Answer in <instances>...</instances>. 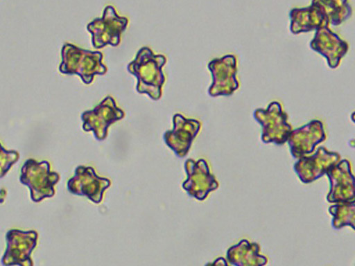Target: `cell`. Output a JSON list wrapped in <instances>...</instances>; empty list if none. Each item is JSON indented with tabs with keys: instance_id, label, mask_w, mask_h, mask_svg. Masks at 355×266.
Listing matches in <instances>:
<instances>
[{
	"instance_id": "cell-17",
	"label": "cell",
	"mask_w": 355,
	"mask_h": 266,
	"mask_svg": "<svg viewBox=\"0 0 355 266\" xmlns=\"http://www.w3.org/2000/svg\"><path fill=\"white\" fill-rule=\"evenodd\" d=\"M260 246L243 239L231 246L226 253V260L234 266H264L268 258L259 254Z\"/></svg>"
},
{
	"instance_id": "cell-9",
	"label": "cell",
	"mask_w": 355,
	"mask_h": 266,
	"mask_svg": "<svg viewBox=\"0 0 355 266\" xmlns=\"http://www.w3.org/2000/svg\"><path fill=\"white\" fill-rule=\"evenodd\" d=\"M340 160L338 152L319 147L315 154L304 156L294 163L293 169L299 179L304 184L311 183L326 174L327 171Z\"/></svg>"
},
{
	"instance_id": "cell-6",
	"label": "cell",
	"mask_w": 355,
	"mask_h": 266,
	"mask_svg": "<svg viewBox=\"0 0 355 266\" xmlns=\"http://www.w3.org/2000/svg\"><path fill=\"white\" fill-rule=\"evenodd\" d=\"M37 238L35 230H8L6 233V248L1 264L3 266H33L31 255L37 246Z\"/></svg>"
},
{
	"instance_id": "cell-20",
	"label": "cell",
	"mask_w": 355,
	"mask_h": 266,
	"mask_svg": "<svg viewBox=\"0 0 355 266\" xmlns=\"http://www.w3.org/2000/svg\"><path fill=\"white\" fill-rule=\"evenodd\" d=\"M19 153L15 150H6L0 143V179L3 178L13 164L18 161Z\"/></svg>"
},
{
	"instance_id": "cell-14",
	"label": "cell",
	"mask_w": 355,
	"mask_h": 266,
	"mask_svg": "<svg viewBox=\"0 0 355 266\" xmlns=\"http://www.w3.org/2000/svg\"><path fill=\"white\" fill-rule=\"evenodd\" d=\"M110 185L106 178L98 177L93 168L79 166L73 177L67 181V189L73 195L87 196L95 203H99L105 190Z\"/></svg>"
},
{
	"instance_id": "cell-11",
	"label": "cell",
	"mask_w": 355,
	"mask_h": 266,
	"mask_svg": "<svg viewBox=\"0 0 355 266\" xmlns=\"http://www.w3.org/2000/svg\"><path fill=\"white\" fill-rule=\"evenodd\" d=\"M325 139L323 123L320 120L313 119L292 130L286 141L292 156L299 159L312 153L315 146Z\"/></svg>"
},
{
	"instance_id": "cell-3",
	"label": "cell",
	"mask_w": 355,
	"mask_h": 266,
	"mask_svg": "<svg viewBox=\"0 0 355 266\" xmlns=\"http://www.w3.org/2000/svg\"><path fill=\"white\" fill-rule=\"evenodd\" d=\"M59 179V174L50 170V163L46 160L28 159L20 170L19 181L28 187L31 199L36 203L54 196V186Z\"/></svg>"
},
{
	"instance_id": "cell-8",
	"label": "cell",
	"mask_w": 355,
	"mask_h": 266,
	"mask_svg": "<svg viewBox=\"0 0 355 266\" xmlns=\"http://www.w3.org/2000/svg\"><path fill=\"white\" fill-rule=\"evenodd\" d=\"M207 66L212 76V82L208 89L210 96H229L237 89L239 83L236 77V60L234 55L214 58Z\"/></svg>"
},
{
	"instance_id": "cell-19",
	"label": "cell",
	"mask_w": 355,
	"mask_h": 266,
	"mask_svg": "<svg viewBox=\"0 0 355 266\" xmlns=\"http://www.w3.org/2000/svg\"><path fill=\"white\" fill-rule=\"evenodd\" d=\"M320 2L324 7L329 24L334 26L340 24L352 13V6L347 0H320Z\"/></svg>"
},
{
	"instance_id": "cell-16",
	"label": "cell",
	"mask_w": 355,
	"mask_h": 266,
	"mask_svg": "<svg viewBox=\"0 0 355 266\" xmlns=\"http://www.w3.org/2000/svg\"><path fill=\"white\" fill-rule=\"evenodd\" d=\"M289 17L291 18L290 29L294 34L329 26L325 9L320 0H313L306 7L292 8L289 12Z\"/></svg>"
},
{
	"instance_id": "cell-2",
	"label": "cell",
	"mask_w": 355,
	"mask_h": 266,
	"mask_svg": "<svg viewBox=\"0 0 355 266\" xmlns=\"http://www.w3.org/2000/svg\"><path fill=\"white\" fill-rule=\"evenodd\" d=\"M59 71L66 74H77L85 84L92 82L96 74H104L106 66L102 62L103 53L65 42L61 48Z\"/></svg>"
},
{
	"instance_id": "cell-7",
	"label": "cell",
	"mask_w": 355,
	"mask_h": 266,
	"mask_svg": "<svg viewBox=\"0 0 355 266\" xmlns=\"http://www.w3.org/2000/svg\"><path fill=\"white\" fill-rule=\"evenodd\" d=\"M123 116L124 112L116 106L115 100L107 96L93 109L82 113L83 129L85 131L92 130L97 139L103 140L107 136L110 125Z\"/></svg>"
},
{
	"instance_id": "cell-13",
	"label": "cell",
	"mask_w": 355,
	"mask_h": 266,
	"mask_svg": "<svg viewBox=\"0 0 355 266\" xmlns=\"http://www.w3.org/2000/svg\"><path fill=\"white\" fill-rule=\"evenodd\" d=\"M173 129L165 132L164 139L178 157H183L199 132L200 123L197 119L185 118L182 114L176 113L173 116Z\"/></svg>"
},
{
	"instance_id": "cell-10",
	"label": "cell",
	"mask_w": 355,
	"mask_h": 266,
	"mask_svg": "<svg viewBox=\"0 0 355 266\" xmlns=\"http://www.w3.org/2000/svg\"><path fill=\"white\" fill-rule=\"evenodd\" d=\"M187 179L183 188L190 196L198 200H204L208 194L218 187V182L211 174L207 161L203 159L194 161L188 159L185 161Z\"/></svg>"
},
{
	"instance_id": "cell-12",
	"label": "cell",
	"mask_w": 355,
	"mask_h": 266,
	"mask_svg": "<svg viewBox=\"0 0 355 266\" xmlns=\"http://www.w3.org/2000/svg\"><path fill=\"white\" fill-rule=\"evenodd\" d=\"M330 188L327 200L330 203L354 202V178L351 163L347 159L340 160L326 172Z\"/></svg>"
},
{
	"instance_id": "cell-1",
	"label": "cell",
	"mask_w": 355,
	"mask_h": 266,
	"mask_svg": "<svg viewBox=\"0 0 355 266\" xmlns=\"http://www.w3.org/2000/svg\"><path fill=\"white\" fill-rule=\"evenodd\" d=\"M166 62L164 55L155 54L148 46H142L138 50L127 66L128 71L137 78L138 92L146 93L153 100L161 97L165 81L162 67Z\"/></svg>"
},
{
	"instance_id": "cell-5",
	"label": "cell",
	"mask_w": 355,
	"mask_h": 266,
	"mask_svg": "<svg viewBox=\"0 0 355 266\" xmlns=\"http://www.w3.org/2000/svg\"><path fill=\"white\" fill-rule=\"evenodd\" d=\"M128 23V19L119 15L112 6H106L102 16L94 18L87 25L92 35L94 47L99 48L107 44L117 46L121 40V33L125 29Z\"/></svg>"
},
{
	"instance_id": "cell-18",
	"label": "cell",
	"mask_w": 355,
	"mask_h": 266,
	"mask_svg": "<svg viewBox=\"0 0 355 266\" xmlns=\"http://www.w3.org/2000/svg\"><path fill=\"white\" fill-rule=\"evenodd\" d=\"M328 210L332 215L334 229H340L348 226L354 229L355 202L338 203L330 206Z\"/></svg>"
},
{
	"instance_id": "cell-15",
	"label": "cell",
	"mask_w": 355,
	"mask_h": 266,
	"mask_svg": "<svg viewBox=\"0 0 355 266\" xmlns=\"http://www.w3.org/2000/svg\"><path fill=\"white\" fill-rule=\"evenodd\" d=\"M311 48L320 53L327 60L330 68H336L341 58L347 52L348 44L342 39L329 26L316 30L313 38L310 42Z\"/></svg>"
},
{
	"instance_id": "cell-4",
	"label": "cell",
	"mask_w": 355,
	"mask_h": 266,
	"mask_svg": "<svg viewBox=\"0 0 355 266\" xmlns=\"http://www.w3.org/2000/svg\"><path fill=\"white\" fill-rule=\"evenodd\" d=\"M253 116L261 126V138L263 143L282 145L286 142L292 127L287 122V114L279 102L270 103L266 109H256Z\"/></svg>"
},
{
	"instance_id": "cell-21",
	"label": "cell",
	"mask_w": 355,
	"mask_h": 266,
	"mask_svg": "<svg viewBox=\"0 0 355 266\" xmlns=\"http://www.w3.org/2000/svg\"><path fill=\"white\" fill-rule=\"evenodd\" d=\"M205 266H229V265L223 257H218L214 262L208 263Z\"/></svg>"
}]
</instances>
